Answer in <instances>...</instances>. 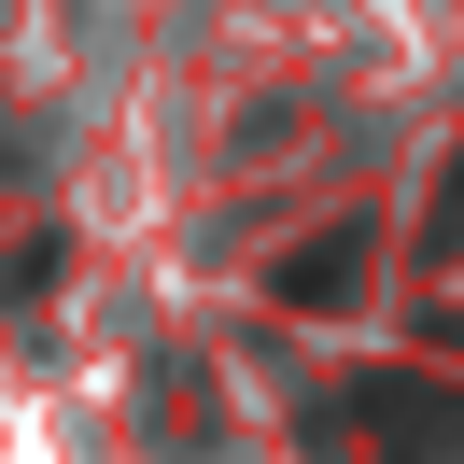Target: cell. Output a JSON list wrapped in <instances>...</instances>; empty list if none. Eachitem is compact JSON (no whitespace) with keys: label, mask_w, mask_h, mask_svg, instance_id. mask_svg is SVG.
<instances>
[{"label":"cell","mask_w":464,"mask_h":464,"mask_svg":"<svg viewBox=\"0 0 464 464\" xmlns=\"http://www.w3.org/2000/svg\"><path fill=\"white\" fill-rule=\"evenodd\" d=\"M310 436L366 450V464H464V394H436V380H352Z\"/></svg>","instance_id":"obj_1"}]
</instances>
